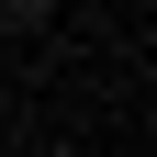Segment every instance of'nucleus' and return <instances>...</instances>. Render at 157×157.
I'll use <instances>...</instances> for the list:
<instances>
[{"label": "nucleus", "instance_id": "nucleus-1", "mask_svg": "<svg viewBox=\"0 0 157 157\" xmlns=\"http://www.w3.org/2000/svg\"><path fill=\"white\" fill-rule=\"evenodd\" d=\"M0 11H11L23 34H45V23H56V0H0Z\"/></svg>", "mask_w": 157, "mask_h": 157}]
</instances>
